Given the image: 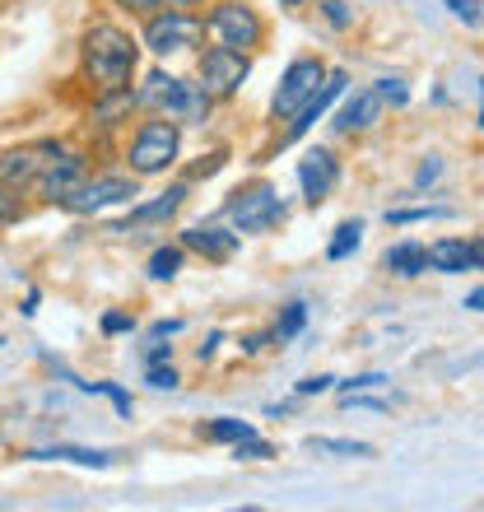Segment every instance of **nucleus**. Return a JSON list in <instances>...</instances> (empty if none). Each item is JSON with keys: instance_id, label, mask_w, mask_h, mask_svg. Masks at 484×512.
Here are the masks:
<instances>
[{"instance_id": "f257e3e1", "label": "nucleus", "mask_w": 484, "mask_h": 512, "mask_svg": "<svg viewBox=\"0 0 484 512\" xmlns=\"http://www.w3.org/2000/svg\"><path fill=\"white\" fill-rule=\"evenodd\" d=\"M80 70L94 94L131 89L135 70H140V38L131 28L112 24V19H94L80 38Z\"/></svg>"}, {"instance_id": "f03ea898", "label": "nucleus", "mask_w": 484, "mask_h": 512, "mask_svg": "<svg viewBox=\"0 0 484 512\" xmlns=\"http://www.w3.org/2000/svg\"><path fill=\"white\" fill-rule=\"evenodd\" d=\"M135 103L140 112H154V117H173L182 126H205L210 112H215V98L205 94L201 80H182L173 70L154 66L135 89Z\"/></svg>"}, {"instance_id": "7ed1b4c3", "label": "nucleus", "mask_w": 484, "mask_h": 512, "mask_svg": "<svg viewBox=\"0 0 484 512\" xmlns=\"http://www.w3.org/2000/svg\"><path fill=\"white\" fill-rule=\"evenodd\" d=\"M177 159H182V122L149 112V122H140L126 140V173L163 177Z\"/></svg>"}, {"instance_id": "20e7f679", "label": "nucleus", "mask_w": 484, "mask_h": 512, "mask_svg": "<svg viewBox=\"0 0 484 512\" xmlns=\"http://www.w3.org/2000/svg\"><path fill=\"white\" fill-rule=\"evenodd\" d=\"M205 42V19L191 10H177V5H163L154 10L149 19H140V47L154 56H182V52H196Z\"/></svg>"}, {"instance_id": "39448f33", "label": "nucleus", "mask_w": 484, "mask_h": 512, "mask_svg": "<svg viewBox=\"0 0 484 512\" xmlns=\"http://www.w3.org/2000/svg\"><path fill=\"white\" fill-rule=\"evenodd\" d=\"M284 201L280 191L270 187V182H247V187L229 191V201H224V224H229L233 233H252V238H261V233H275L284 224Z\"/></svg>"}, {"instance_id": "423d86ee", "label": "nucleus", "mask_w": 484, "mask_h": 512, "mask_svg": "<svg viewBox=\"0 0 484 512\" xmlns=\"http://www.w3.org/2000/svg\"><path fill=\"white\" fill-rule=\"evenodd\" d=\"M196 80L205 84V94L215 98V103H233L247 89V80H252V52H238V47L215 42V47H205L196 56Z\"/></svg>"}, {"instance_id": "0eeeda50", "label": "nucleus", "mask_w": 484, "mask_h": 512, "mask_svg": "<svg viewBox=\"0 0 484 512\" xmlns=\"http://www.w3.org/2000/svg\"><path fill=\"white\" fill-rule=\"evenodd\" d=\"M135 196H140V177H135V173H98V177H84L70 196H61V201H56V210L89 219V215L112 210V205L135 201Z\"/></svg>"}, {"instance_id": "6e6552de", "label": "nucleus", "mask_w": 484, "mask_h": 512, "mask_svg": "<svg viewBox=\"0 0 484 512\" xmlns=\"http://www.w3.org/2000/svg\"><path fill=\"white\" fill-rule=\"evenodd\" d=\"M205 38L238 47V52H256L266 42V19L247 0H215L210 14H205Z\"/></svg>"}, {"instance_id": "1a4fd4ad", "label": "nucleus", "mask_w": 484, "mask_h": 512, "mask_svg": "<svg viewBox=\"0 0 484 512\" xmlns=\"http://www.w3.org/2000/svg\"><path fill=\"white\" fill-rule=\"evenodd\" d=\"M56 154H66L61 140H28V145H19V149H5V154H0V187H10L14 196H33L38 177L47 173V163H52Z\"/></svg>"}, {"instance_id": "9d476101", "label": "nucleus", "mask_w": 484, "mask_h": 512, "mask_svg": "<svg viewBox=\"0 0 484 512\" xmlns=\"http://www.w3.org/2000/svg\"><path fill=\"white\" fill-rule=\"evenodd\" d=\"M326 80V66H322V56H294L289 66H284L280 84H275V98H270V117L275 122H289L303 103H308L317 89H322Z\"/></svg>"}, {"instance_id": "9b49d317", "label": "nucleus", "mask_w": 484, "mask_h": 512, "mask_svg": "<svg viewBox=\"0 0 484 512\" xmlns=\"http://www.w3.org/2000/svg\"><path fill=\"white\" fill-rule=\"evenodd\" d=\"M336 182H340V159L331 154V149L312 145L308 154L298 159V191H303V205H308V210H317V205L331 201Z\"/></svg>"}, {"instance_id": "f8f14e48", "label": "nucleus", "mask_w": 484, "mask_h": 512, "mask_svg": "<svg viewBox=\"0 0 484 512\" xmlns=\"http://www.w3.org/2000/svg\"><path fill=\"white\" fill-rule=\"evenodd\" d=\"M191 196V182H173L168 191H159V196H149V201L131 205V215L117 219V224H108V233H135V229H154V224H168V219L187 205Z\"/></svg>"}, {"instance_id": "ddd939ff", "label": "nucleus", "mask_w": 484, "mask_h": 512, "mask_svg": "<svg viewBox=\"0 0 484 512\" xmlns=\"http://www.w3.org/2000/svg\"><path fill=\"white\" fill-rule=\"evenodd\" d=\"M345 84H350V75H345V70H326L322 89H317V94H312L308 103H303V108L289 117V131L280 135V145H294V140H303V135H308L312 126H317L326 112H331V103H336V98H345Z\"/></svg>"}, {"instance_id": "4468645a", "label": "nucleus", "mask_w": 484, "mask_h": 512, "mask_svg": "<svg viewBox=\"0 0 484 512\" xmlns=\"http://www.w3.org/2000/svg\"><path fill=\"white\" fill-rule=\"evenodd\" d=\"M84 177H89V159H84L80 149H66V154H56L52 163H47V173L38 177V187H33V196L47 205H56L61 196H70V191L80 187Z\"/></svg>"}, {"instance_id": "2eb2a0df", "label": "nucleus", "mask_w": 484, "mask_h": 512, "mask_svg": "<svg viewBox=\"0 0 484 512\" xmlns=\"http://www.w3.org/2000/svg\"><path fill=\"white\" fill-rule=\"evenodd\" d=\"M177 243L187 247V252L205 256L210 266H224V261H233L242 247V233H233L229 224H191V229H182V238Z\"/></svg>"}, {"instance_id": "dca6fc26", "label": "nucleus", "mask_w": 484, "mask_h": 512, "mask_svg": "<svg viewBox=\"0 0 484 512\" xmlns=\"http://www.w3.org/2000/svg\"><path fill=\"white\" fill-rule=\"evenodd\" d=\"M382 112H387V103L377 98V89H359V94H350L336 108L331 131L336 135H363V131H373V126L382 122Z\"/></svg>"}, {"instance_id": "f3484780", "label": "nucleus", "mask_w": 484, "mask_h": 512, "mask_svg": "<svg viewBox=\"0 0 484 512\" xmlns=\"http://www.w3.org/2000/svg\"><path fill=\"white\" fill-rule=\"evenodd\" d=\"M429 270H438V275L484 270V247L466 243V238H438V243H429Z\"/></svg>"}, {"instance_id": "a211bd4d", "label": "nucleus", "mask_w": 484, "mask_h": 512, "mask_svg": "<svg viewBox=\"0 0 484 512\" xmlns=\"http://www.w3.org/2000/svg\"><path fill=\"white\" fill-rule=\"evenodd\" d=\"M131 112H140L135 89H108V94H94V108H89V131H117L121 122H131Z\"/></svg>"}, {"instance_id": "6ab92c4d", "label": "nucleus", "mask_w": 484, "mask_h": 512, "mask_svg": "<svg viewBox=\"0 0 484 512\" xmlns=\"http://www.w3.org/2000/svg\"><path fill=\"white\" fill-rule=\"evenodd\" d=\"M382 270L396 275V280H419L429 270V247L424 243H391L382 252Z\"/></svg>"}, {"instance_id": "aec40b11", "label": "nucleus", "mask_w": 484, "mask_h": 512, "mask_svg": "<svg viewBox=\"0 0 484 512\" xmlns=\"http://www.w3.org/2000/svg\"><path fill=\"white\" fill-rule=\"evenodd\" d=\"M28 461H70V466H84V471H108L112 452H98V447H70V443H56V447H33Z\"/></svg>"}, {"instance_id": "412c9836", "label": "nucleus", "mask_w": 484, "mask_h": 512, "mask_svg": "<svg viewBox=\"0 0 484 512\" xmlns=\"http://www.w3.org/2000/svg\"><path fill=\"white\" fill-rule=\"evenodd\" d=\"M182 266H187V247L182 243H163V247H154L149 252V280L154 284H168V280H177L182 275Z\"/></svg>"}, {"instance_id": "4be33fe9", "label": "nucleus", "mask_w": 484, "mask_h": 512, "mask_svg": "<svg viewBox=\"0 0 484 512\" xmlns=\"http://www.w3.org/2000/svg\"><path fill=\"white\" fill-rule=\"evenodd\" d=\"M205 438V443H219V447H233V443H242V438H252V424L247 419H233V415H219V419H205L201 429H196Z\"/></svg>"}, {"instance_id": "5701e85b", "label": "nucleus", "mask_w": 484, "mask_h": 512, "mask_svg": "<svg viewBox=\"0 0 484 512\" xmlns=\"http://www.w3.org/2000/svg\"><path fill=\"white\" fill-rule=\"evenodd\" d=\"M66 378H70V373H66ZM70 382H75V387H80V391H89V396H108V401H112V410H117L121 419H131V415H135L131 391H126V387H117V382H80V378H70Z\"/></svg>"}, {"instance_id": "b1692460", "label": "nucleus", "mask_w": 484, "mask_h": 512, "mask_svg": "<svg viewBox=\"0 0 484 512\" xmlns=\"http://www.w3.org/2000/svg\"><path fill=\"white\" fill-rule=\"evenodd\" d=\"M363 243V219H345L336 229V238L326 243V261H345V256H354Z\"/></svg>"}, {"instance_id": "393cba45", "label": "nucleus", "mask_w": 484, "mask_h": 512, "mask_svg": "<svg viewBox=\"0 0 484 512\" xmlns=\"http://www.w3.org/2000/svg\"><path fill=\"white\" fill-rule=\"evenodd\" d=\"M312 452H331V457H373V443H359V438H308Z\"/></svg>"}, {"instance_id": "a878e982", "label": "nucleus", "mask_w": 484, "mask_h": 512, "mask_svg": "<svg viewBox=\"0 0 484 512\" xmlns=\"http://www.w3.org/2000/svg\"><path fill=\"white\" fill-rule=\"evenodd\" d=\"M452 205H410V210H387V224L405 229V224H424V219H452Z\"/></svg>"}, {"instance_id": "bb28decb", "label": "nucleus", "mask_w": 484, "mask_h": 512, "mask_svg": "<svg viewBox=\"0 0 484 512\" xmlns=\"http://www.w3.org/2000/svg\"><path fill=\"white\" fill-rule=\"evenodd\" d=\"M303 326H308V303H289L280 312V322H275V340H294Z\"/></svg>"}, {"instance_id": "cd10ccee", "label": "nucleus", "mask_w": 484, "mask_h": 512, "mask_svg": "<svg viewBox=\"0 0 484 512\" xmlns=\"http://www.w3.org/2000/svg\"><path fill=\"white\" fill-rule=\"evenodd\" d=\"M224 163H229V149H210V154H201V163H191L182 182H201V177H215Z\"/></svg>"}, {"instance_id": "c85d7f7f", "label": "nucleus", "mask_w": 484, "mask_h": 512, "mask_svg": "<svg viewBox=\"0 0 484 512\" xmlns=\"http://www.w3.org/2000/svg\"><path fill=\"white\" fill-rule=\"evenodd\" d=\"M317 10H322V19H326V24H331V28H336V33H345V28H354V10H350V5H345V0H322Z\"/></svg>"}, {"instance_id": "c756f323", "label": "nucleus", "mask_w": 484, "mask_h": 512, "mask_svg": "<svg viewBox=\"0 0 484 512\" xmlns=\"http://www.w3.org/2000/svg\"><path fill=\"white\" fill-rule=\"evenodd\" d=\"M377 89V98H382V103H387V108H410V89H405V80H377L373 84Z\"/></svg>"}, {"instance_id": "7c9ffc66", "label": "nucleus", "mask_w": 484, "mask_h": 512, "mask_svg": "<svg viewBox=\"0 0 484 512\" xmlns=\"http://www.w3.org/2000/svg\"><path fill=\"white\" fill-rule=\"evenodd\" d=\"M233 457H238V461H270V457H275V447H270L266 438H256V433H252V438L233 443Z\"/></svg>"}, {"instance_id": "2f4dec72", "label": "nucleus", "mask_w": 484, "mask_h": 512, "mask_svg": "<svg viewBox=\"0 0 484 512\" xmlns=\"http://www.w3.org/2000/svg\"><path fill=\"white\" fill-rule=\"evenodd\" d=\"M145 382L154 391H177L182 387V373H177L173 364H154V368H145Z\"/></svg>"}, {"instance_id": "473e14b6", "label": "nucleus", "mask_w": 484, "mask_h": 512, "mask_svg": "<svg viewBox=\"0 0 484 512\" xmlns=\"http://www.w3.org/2000/svg\"><path fill=\"white\" fill-rule=\"evenodd\" d=\"M98 331L103 336H131L135 331V312H103V322H98Z\"/></svg>"}, {"instance_id": "72a5a7b5", "label": "nucleus", "mask_w": 484, "mask_h": 512, "mask_svg": "<svg viewBox=\"0 0 484 512\" xmlns=\"http://www.w3.org/2000/svg\"><path fill=\"white\" fill-rule=\"evenodd\" d=\"M447 10H452V19H461L466 28H480V19H484L480 0H447Z\"/></svg>"}, {"instance_id": "f704fd0d", "label": "nucleus", "mask_w": 484, "mask_h": 512, "mask_svg": "<svg viewBox=\"0 0 484 512\" xmlns=\"http://www.w3.org/2000/svg\"><path fill=\"white\" fill-rule=\"evenodd\" d=\"M112 5H117V10H126V14H131V19H149V14H154V10H163L168 0H112Z\"/></svg>"}, {"instance_id": "c9c22d12", "label": "nucleus", "mask_w": 484, "mask_h": 512, "mask_svg": "<svg viewBox=\"0 0 484 512\" xmlns=\"http://www.w3.org/2000/svg\"><path fill=\"white\" fill-rule=\"evenodd\" d=\"M19 215H24V205H19V196H14L10 187H0V229H5V224H14Z\"/></svg>"}, {"instance_id": "e433bc0d", "label": "nucleus", "mask_w": 484, "mask_h": 512, "mask_svg": "<svg viewBox=\"0 0 484 512\" xmlns=\"http://www.w3.org/2000/svg\"><path fill=\"white\" fill-rule=\"evenodd\" d=\"M382 382H387L382 373H359V378H345V382L336 378V387H340V396H350V391H368V387H382Z\"/></svg>"}, {"instance_id": "4c0bfd02", "label": "nucleus", "mask_w": 484, "mask_h": 512, "mask_svg": "<svg viewBox=\"0 0 484 512\" xmlns=\"http://www.w3.org/2000/svg\"><path fill=\"white\" fill-rule=\"evenodd\" d=\"M336 387V378L331 373H317V378H303V382H294V391L298 396H322V391H331Z\"/></svg>"}, {"instance_id": "58836bf2", "label": "nucleus", "mask_w": 484, "mask_h": 512, "mask_svg": "<svg viewBox=\"0 0 484 512\" xmlns=\"http://www.w3.org/2000/svg\"><path fill=\"white\" fill-rule=\"evenodd\" d=\"M182 331H187V322H182V317H168V322H154V326H149V340H177Z\"/></svg>"}, {"instance_id": "ea45409f", "label": "nucleus", "mask_w": 484, "mask_h": 512, "mask_svg": "<svg viewBox=\"0 0 484 512\" xmlns=\"http://www.w3.org/2000/svg\"><path fill=\"white\" fill-rule=\"evenodd\" d=\"M154 364H173V345H168V340H149L145 368H154Z\"/></svg>"}, {"instance_id": "a19ab883", "label": "nucleus", "mask_w": 484, "mask_h": 512, "mask_svg": "<svg viewBox=\"0 0 484 512\" xmlns=\"http://www.w3.org/2000/svg\"><path fill=\"white\" fill-rule=\"evenodd\" d=\"M266 340H275V331H266V336H242V340H238V350L247 354V359H256V354L266 350Z\"/></svg>"}, {"instance_id": "79ce46f5", "label": "nucleus", "mask_w": 484, "mask_h": 512, "mask_svg": "<svg viewBox=\"0 0 484 512\" xmlns=\"http://www.w3.org/2000/svg\"><path fill=\"white\" fill-rule=\"evenodd\" d=\"M438 177H443V163H438V159H429V163H424V168H419V173H415V187H433Z\"/></svg>"}, {"instance_id": "37998d69", "label": "nucleus", "mask_w": 484, "mask_h": 512, "mask_svg": "<svg viewBox=\"0 0 484 512\" xmlns=\"http://www.w3.org/2000/svg\"><path fill=\"white\" fill-rule=\"evenodd\" d=\"M219 345H224V331H210V336H205V345L196 350V359H201V364H210V359L219 354Z\"/></svg>"}, {"instance_id": "c03bdc74", "label": "nucleus", "mask_w": 484, "mask_h": 512, "mask_svg": "<svg viewBox=\"0 0 484 512\" xmlns=\"http://www.w3.org/2000/svg\"><path fill=\"white\" fill-rule=\"evenodd\" d=\"M38 303H42V294H38V289H28V294H24V308H19V312H24V317H38Z\"/></svg>"}, {"instance_id": "a18cd8bd", "label": "nucleus", "mask_w": 484, "mask_h": 512, "mask_svg": "<svg viewBox=\"0 0 484 512\" xmlns=\"http://www.w3.org/2000/svg\"><path fill=\"white\" fill-rule=\"evenodd\" d=\"M461 308H471V312H484V289H471V294H466V303H461Z\"/></svg>"}, {"instance_id": "49530a36", "label": "nucleus", "mask_w": 484, "mask_h": 512, "mask_svg": "<svg viewBox=\"0 0 484 512\" xmlns=\"http://www.w3.org/2000/svg\"><path fill=\"white\" fill-rule=\"evenodd\" d=\"M168 5H177V10H196V5H205V0H168Z\"/></svg>"}, {"instance_id": "de8ad7c7", "label": "nucleus", "mask_w": 484, "mask_h": 512, "mask_svg": "<svg viewBox=\"0 0 484 512\" xmlns=\"http://www.w3.org/2000/svg\"><path fill=\"white\" fill-rule=\"evenodd\" d=\"M480 131H484V84H480Z\"/></svg>"}, {"instance_id": "09e8293b", "label": "nucleus", "mask_w": 484, "mask_h": 512, "mask_svg": "<svg viewBox=\"0 0 484 512\" xmlns=\"http://www.w3.org/2000/svg\"><path fill=\"white\" fill-rule=\"evenodd\" d=\"M280 5H284V10H298V5H303V0H280Z\"/></svg>"}, {"instance_id": "8fccbe9b", "label": "nucleus", "mask_w": 484, "mask_h": 512, "mask_svg": "<svg viewBox=\"0 0 484 512\" xmlns=\"http://www.w3.org/2000/svg\"><path fill=\"white\" fill-rule=\"evenodd\" d=\"M0 345H5V336H0Z\"/></svg>"}, {"instance_id": "3c124183", "label": "nucleus", "mask_w": 484, "mask_h": 512, "mask_svg": "<svg viewBox=\"0 0 484 512\" xmlns=\"http://www.w3.org/2000/svg\"><path fill=\"white\" fill-rule=\"evenodd\" d=\"M480 247H484V238H480Z\"/></svg>"}]
</instances>
